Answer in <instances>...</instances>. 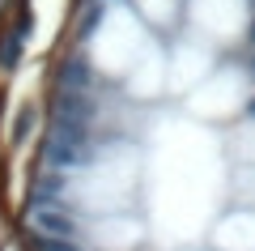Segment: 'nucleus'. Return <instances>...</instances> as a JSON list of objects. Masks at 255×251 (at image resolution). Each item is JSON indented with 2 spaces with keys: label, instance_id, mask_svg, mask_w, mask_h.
Masks as SVG:
<instances>
[{
  "label": "nucleus",
  "instance_id": "nucleus-1",
  "mask_svg": "<svg viewBox=\"0 0 255 251\" xmlns=\"http://www.w3.org/2000/svg\"><path fill=\"white\" fill-rule=\"evenodd\" d=\"M51 162L43 251H255V0H85Z\"/></svg>",
  "mask_w": 255,
  "mask_h": 251
}]
</instances>
